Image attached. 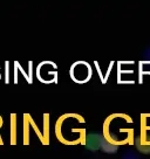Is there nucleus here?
<instances>
[{"instance_id": "nucleus-1", "label": "nucleus", "mask_w": 150, "mask_h": 159, "mask_svg": "<svg viewBox=\"0 0 150 159\" xmlns=\"http://www.w3.org/2000/svg\"><path fill=\"white\" fill-rule=\"evenodd\" d=\"M103 143H105V140L101 134H91L87 137V148L89 150H99L100 148H102Z\"/></svg>"}]
</instances>
